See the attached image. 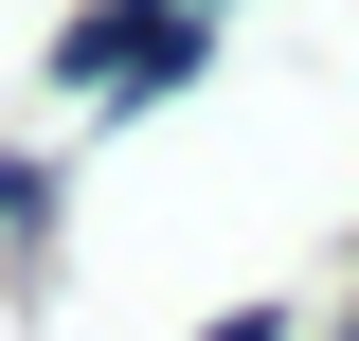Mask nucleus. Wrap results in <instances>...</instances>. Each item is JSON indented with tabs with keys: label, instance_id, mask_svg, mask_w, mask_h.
<instances>
[{
	"label": "nucleus",
	"instance_id": "obj_1",
	"mask_svg": "<svg viewBox=\"0 0 359 341\" xmlns=\"http://www.w3.org/2000/svg\"><path fill=\"white\" fill-rule=\"evenodd\" d=\"M198 72H216V18H180V0H90L54 36V108H162Z\"/></svg>",
	"mask_w": 359,
	"mask_h": 341
},
{
	"label": "nucleus",
	"instance_id": "obj_2",
	"mask_svg": "<svg viewBox=\"0 0 359 341\" xmlns=\"http://www.w3.org/2000/svg\"><path fill=\"white\" fill-rule=\"evenodd\" d=\"M198 341H287V305H233V323H198Z\"/></svg>",
	"mask_w": 359,
	"mask_h": 341
}]
</instances>
